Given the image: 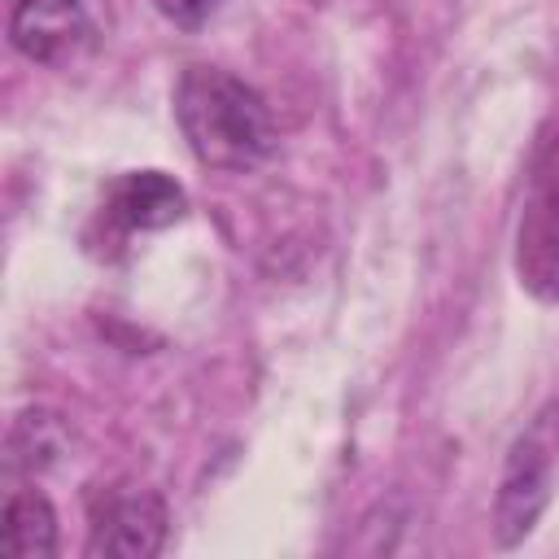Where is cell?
<instances>
[{
	"mask_svg": "<svg viewBox=\"0 0 559 559\" xmlns=\"http://www.w3.org/2000/svg\"><path fill=\"white\" fill-rule=\"evenodd\" d=\"M100 31L83 0H13L9 44L48 70H70L96 48Z\"/></svg>",
	"mask_w": 559,
	"mask_h": 559,
	"instance_id": "obj_5",
	"label": "cell"
},
{
	"mask_svg": "<svg viewBox=\"0 0 559 559\" xmlns=\"http://www.w3.org/2000/svg\"><path fill=\"white\" fill-rule=\"evenodd\" d=\"M0 546H4V555H17V559H39V555L61 550L57 511L39 489H13L9 493L4 520H0Z\"/></svg>",
	"mask_w": 559,
	"mask_h": 559,
	"instance_id": "obj_8",
	"label": "cell"
},
{
	"mask_svg": "<svg viewBox=\"0 0 559 559\" xmlns=\"http://www.w3.org/2000/svg\"><path fill=\"white\" fill-rule=\"evenodd\" d=\"M170 26H179V31H201L218 9H223V0H148Z\"/></svg>",
	"mask_w": 559,
	"mask_h": 559,
	"instance_id": "obj_9",
	"label": "cell"
},
{
	"mask_svg": "<svg viewBox=\"0 0 559 559\" xmlns=\"http://www.w3.org/2000/svg\"><path fill=\"white\" fill-rule=\"evenodd\" d=\"M559 489V397L546 402L511 441L493 498V542L520 546Z\"/></svg>",
	"mask_w": 559,
	"mask_h": 559,
	"instance_id": "obj_3",
	"label": "cell"
},
{
	"mask_svg": "<svg viewBox=\"0 0 559 559\" xmlns=\"http://www.w3.org/2000/svg\"><path fill=\"white\" fill-rule=\"evenodd\" d=\"M188 214V192L166 170H127L105 188L100 223L118 236L131 231H162Z\"/></svg>",
	"mask_w": 559,
	"mask_h": 559,
	"instance_id": "obj_6",
	"label": "cell"
},
{
	"mask_svg": "<svg viewBox=\"0 0 559 559\" xmlns=\"http://www.w3.org/2000/svg\"><path fill=\"white\" fill-rule=\"evenodd\" d=\"M515 280L533 301H559V122H546L528 153L515 223Z\"/></svg>",
	"mask_w": 559,
	"mask_h": 559,
	"instance_id": "obj_2",
	"label": "cell"
},
{
	"mask_svg": "<svg viewBox=\"0 0 559 559\" xmlns=\"http://www.w3.org/2000/svg\"><path fill=\"white\" fill-rule=\"evenodd\" d=\"M70 450V428L57 411L48 406H26L13 415L9 437H4V480H35L52 472Z\"/></svg>",
	"mask_w": 559,
	"mask_h": 559,
	"instance_id": "obj_7",
	"label": "cell"
},
{
	"mask_svg": "<svg viewBox=\"0 0 559 559\" xmlns=\"http://www.w3.org/2000/svg\"><path fill=\"white\" fill-rule=\"evenodd\" d=\"M175 122L192 157L210 170H253L280 144L262 92L218 66H188L179 74Z\"/></svg>",
	"mask_w": 559,
	"mask_h": 559,
	"instance_id": "obj_1",
	"label": "cell"
},
{
	"mask_svg": "<svg viewBox=\"0 0 559 559\" xmlns=\"http://www.w3.org/2000/svg\"><path fill=\"white\" fill-rule=\"evenodd\" d=\"M170 511L157 489L144 485H96L87 493V555L153 559L166 550Z\"/></svg>",
	"mask_w": 559,
	"mask_h": 559,
	"instance_id": "obj_4",
	"label": "cell"
}]
</instances>
